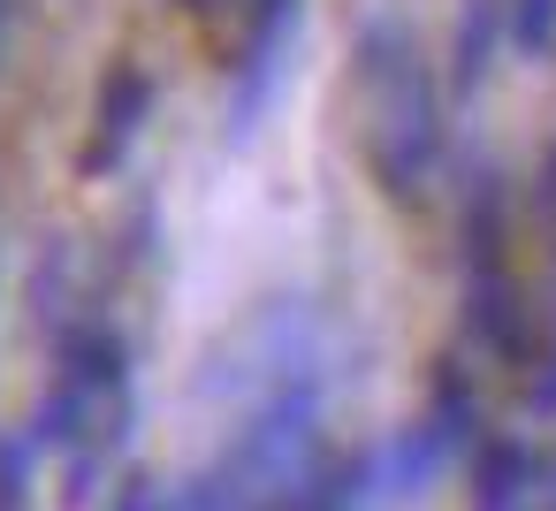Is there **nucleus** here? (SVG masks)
I'll return each mask as SVG.
<instances>
[{"label": "nucleus", "instance_id": "obj_5", "mask_svg": "<svg viewBox=\"0 0 556 511\" xmlns=\"http://www.w3.org/2000/svg\"><path fill=\"white\" fill-rule=\"evenodd\" d=\"M191 9H222V0H191Z\"/></svg>", "mask_w": 556, "mask_h": 511}, {"label": "nucleus", "instance_id": "obj_4", "mask_svg": "<svg viewBox=\"0 0 556 511\" xmlns=\"http://www.w3.org/2000/svg\"><path fill=\"white\" fill-rule=\"evenodd\" d=\"M541 184H548V199H556V153H548V169H541Z\"/></svg>", "mask_w": 556, "mask_h": 511}, {"label": "nucleus", "instance_id": "obj_1", "mask_svg": "<svg viewBox=\"0 0 556 511\" xmlns=\"http://www.w3.org/2000/svg\"><path fill=\"white\" fill-rule=\"evenodd\" d=\"M146 100H153V85L138 77V70H123L115 85H108V100H100V138H92V153H85V169H108L130 138H138V115H146Z\"/></svg>", "mask_w": 556, "mask_h": 511}, {"label": "nucleus", "instance_id": "obj_2", "mask_svg": "<svg viewBox=\"0 0 556 511\" xmlns=\"http://www.w3.org/2000/svg\"><path fill=\"white\" fill-rule=\"evenodd\" d=\"M510 32V0H465V24H457V85H480L495 39Z\"/></svg>", "mask_w": 556, "mask_h": 511}, {"label": "nucleus", "instance_id": "obj_3", "mask_svg": "<svg viewBox=\"0 0 556 511\" xmlns=\"http://www.w3.org/2000/svg\"><path fill=\"white\" fill-rule=\"evenodd\" d=\"M510 39L526 54H548L556 47V0H510Z\"/></svg>", "mask_w": 556, "mask_h": 511}]
</instances>
